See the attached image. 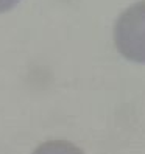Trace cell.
<instances>
[{"label": "cell", "mask_w": 145, "mask_h": 154, "mask_svg": "<svg viewBox=\"0 0 145 154\" xmlns=\"http://www.w3.org/2000/svg\"><path fill=\"white\" fill-rule=\"evenodd\" d=\"M114 44L125 59L145 64V0L119 16L114 25Z\"/></svg>", "instance_id": "obj_1"}, {"label": "cell", "mask_w": 145, "mask_h": 154, "mask_svg": "<svg viewBox=\"0 0 145 154\" xmlns=\"http://www.w3.org/2000/svg\"><path fill=\"white\" fill-rule=\"evenodd\" d=\"M33 154H84L77 145L67 140H50L39 145Z\"/></svg>", "instance_id": "obj_2"}, {"label": "cell", "mask_w": 145, "mask_h": 154, "mask_svg": "<svg viewBox=\"0 0 145 154\" xmlns=\"http://www.w3.org/2000/svg\"><path fill=\"white\" fill-rule=\"evenodd\" d=\"M20 0H0V13H6L19 3Z\"/></svg>", "instance_id": "obj_3"}]
</instances>
